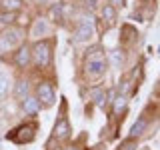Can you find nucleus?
Instances as JSON below:
<instances>
[{
  "label": "nucleus",
  "mask_w": 160,
  "mask_h": 150,
  "mask_svg": "<svg viewBox=\"0 0 160 150\" xmlns=\"http://www.w3.org/2000/svg\"><path fill=\"white\" fill-rule=\"evenodd\" d=\"M66 150H82V148H78V146H70V148H66Z\"/></svg>",
  "instance_id": "aec40b11"
},
{
  "label": "nucleus",
  "mask_w": 160,
  "mask_h": 150,
  "mask_svg": "<svg viewBox=\"0 0 160 150\" xmlns=\"http://www.w3.org/2000/svg\"><path fill=\"white\" fill-rule=\"evenodd\" d=\"M34 60H36L38 66H48L50 60H52V50H50L48 42H36L34 46Z\"/></svg>",
  "instance_id": "20e7f679"
},
{
  "label": "nucleus",
  "mask_w": 160,
  "mask_h": 150,
  "mask_svg": "<svg viewBox=\"0 0 160 150\" xmlns=\"http://www.w3.org/2000/svg\"><path fill=\"white\" fill-rule=\"evenodd\" d=\"M54 138L56 140H64V138H68V134H70V126H68V122H66V118H58V122H56V126H54Z\"/></svg>",
  "instance_id": "423d86ee"
},
{
  "label": "nucleus",
  "mask_w": 160,
  "mask_h": 150,
  "mask_svg": "<svg viewBox=\"0 0 160 150\" xmlns=\"http://www.w3.org/2000/svg\"><path fill=\"white\" fill-rule=\"evenodd\" d=\"M96 102L100 104V106L104 104V92H102V90H96Z\"/></svg>",
  "instance_id": "a211bd4d"
},
{
  "label": "nucleus",
  "mask_w": 160,
  "mask_h": 150,
  "mask_svg": "<svg viewBox=\"0 0 160 150\" xmlns=\"http://www.w3.org/2000/svg\"><path fill=\"white\" fill-rule=\"evenodd\" d=\"M30 32H32V36H34V38H42V36H46V34H48V22H46V20H42V18L36 20Z\"/></svg>",
  "instance_id": "6e6552de"
},
{
  "label": "nucleus",
  "mask_w": 160,
  "mask_h": 150,
  "mask_svg": "<svg viewBox=\"0 0 160 150\" xmlns=\"http://www.w3.org/2000/svg\"><path fill=\"white\" fill-rule=\"evenodd\" d=\"M144 128H146V120H144V118H140L138 122L132 126V130H130V136H132V138H138L140 134L144 132Z\"/></svg>",
  "instance_id": "f8f14e48"
},
{
  "label": "nucleus",
  "mask_w": 160,
  "mask_h": 150,
  "mask_svg": "<svg viewBox=\"0 0 160 150\" xmlns=\"http://www.w3.org/2000/svg\"><path fill=\"white\" fill-rule=\"evenodd\" d=\"M102 16H104V20H106V22H114L116 12H114L112 6H104V8H102Z\"/></svg>",
  "instance_id": "2eb2a0df"
},
{
  "label": "nucleus",
  "mask_w": 160,
  "mask_h": 150,
  "mask_svg": "<svg viewBox=\"0 0 160 150\" xmlns=\"http://www.w3.org/2000/svg\"><path fill=\"white\" fill-rule=\"evenodd\" d=\"M112 110H114V114H122L124 110H126V98H124V96H118L112 102Z\"/></svg>",
  "instance_id": "4468645a"
},
{
  "label": "nucleus",
  "mask_w": 160,
  "mask_h": 150,
  "mask_svg": "<svg viewBox=\"0 0 160 150\" xmlns=\"http://www.w3.org/2000/svg\"><path fill=\"white\" fill-rule=\"evenodd\" d=\"M136 148V142L134 140H130V142H124L122 146H120V150H134Z\"/></svg>",
  "instance_id": "f3484780"
},
{
  "label": "nucleus",
  "mask_w": 160,
  "mask_h": 150,
  "mask_svg": "<svg viewBox=\"0 0 160 150\" xmlns=\"http://www.w3.org/2000/svg\"><path fill=\"white\" fill-rule=\"evenodd\" d=\"M90 36H92V22L90 20H86V22H82L76 30V40H80V42H84V40H88Z\"/></svg>",
  "instance_id": "0eeeda50"
},
{
  "label": "nucleus",
  "mask_w": 160,
  "mask_h": 150,
  "mask_svg": "<svg viewBox=\"0 0 160 150\" xmlns=\"http://www.w3.org/2000/svg\"><path fill=\"white\" fill-rule=\"evenodd\" d=\"M150 2H152V0H150Z\"/></svg>",
  "instance_id": "412c9836"
},
{
  "label": "nucleus",
  "mask_w": 160,
  "mask_h": 150,
  "mask_svg": "<svg viewBox=\"0 0 160 150\" xmlns=\"http://www.w3.org/2000/svg\"><path fill=\"white\" fill-rule=\"evenodd\" d=\"M104 68H106V60H104L102 50H100V48H92L88 52V56H86V62H84V70H86V74L90 78L100 76V74L104 72Z\"/></svg>",
  "instance_id": "f257e3e1"
},
{
  "label": "nucleus",
  "mask_w": 160,
  "mask_h": 150,
  "mask_svg": "<svg viewBox=\"0 0 160 150\" xmlns=\"http://www.w3.org/2000/svg\"><path fill=\"white\" fill-rule=\"evenodd\" d=\"M28 62H30V50H28L26 46H22V48L18 50V54H16V66L24 68Z\"/></svg>",
  "instance_id": "1a4fd4ad"
},
{
  "label": "nucleus",
  "mask_w": 160,
  "mask_h": 150,
  "mask_svg": "<svg viewBox=\"0 0 160 150\" xmlns=\"http://www.w3.org/2000/svg\"><path fill=\"white\" fill-rule=\"evenodd\" d=\"M10 140H14V142L18 144H28L34 140V128L30 126V124H22V126H18L16 130H12V132L8 134Z\"/></svg>",
  "instance_id": "7ed1b4c3"
},
{
  "label": "nucleus",
  "mask_w": 160,
  "mask_h": 150,
  "mask_svg": "<svg viewBox=\"0 0 160 150\" xmlns=\"http://www.w3.org/2000/svg\"><path fill=\"white\" fill-rule=\"evenodd\" d=\"M20 42V32L16 28H6L4 32H0V54L12 50Z\"/></svg>",
  "instance_id": "f03ea898"
},
{
  "label": "nucleus",
  "mask_w": 160,
  "mask_h": 150,
  "mask_svg": "<svg viewBox=\"0 0 160 150\" xmlns=\"http://www.w3.org/2000/svg\"><path fill=\"white\" fill-rule=\"evenodd\" d=\"M24 110H26L28 114H36L40 110V102L36 98H26L24 100Z\"/></svg>",
  "instance_id": "9d476101"
},
{
  "label": "nucleus",
  "mask_w": 160,
  "mask_h": 150,
  "mask_svg": "<svg viewBox=\"0 0 160 150\" xmlns=\"http://www.w3.org/2000/svg\"><path fill=\"white\" fill-rule=\"evenodd\" d=\"M8 86H10L8 78H6V76H0V98H4V96H6Z\"/></svg>",
  "instance_id": "dca6fc26"
},
{
  "label": "nucleus",
  "mask_w": 160,
  "mask_h": 150,
  "mask_svg": "<svg viewBox=\"0 0 160 150\" xmlns=\"http://www.w3.org/2000/svg\"><path fill=\"white\" fill-rule=\"evenodd\" d=\"M26 94H28V82L26 80H20V82L16 84V98L26 100Z\"/></svg>",
  "instance_id": "ddd939ff"
},
{
  "label": "nucleus",
  "mask_w": 160,
  "mask_h": 150,
  "mask_svg": "<svg viewBox=\"0 0 160 150\" xmlns=\"http://www.w3.org/2000/svg\"><path fill=\"white\" fill-rule=\"evenodd\" d=\"M0 6H2V10H8V12H16V10L22 6V2H20V0H2Z\"/></svg>",
  "instance_id": "9b49d317"
},
{
  "label": "nucleus",
  "mask_w": 160,
  "mask_h": 150,
  "mask_svg": "<svg viewBox=\"0 0 160 150\" xmlns=\"http://www.w3.org/2000/svg\"><path fill=\"white\" fill-rule=\"evenodd\" d=\"M38 102L42 104V106H50V104L54 102V88H52V84L42 82L38 86Z\"/></svg>",
  "instance_id": "39448f33"
},
{
  "label": "nucleus",
  "mask_w": 160,
  "mask_h": 150,
  "mask_svg": "<svg viewBox=\"0 0 160 150\" xmlns=\"http://www.w3.org/2000/svg\"><path fill=\"white\" fill-rule=\"evenodd\" d=\"M112 4H116V8H122L124 6V0H112Z\"/></svg>",
  "instance_id": "6ab92c4d"
}]
</instances>
